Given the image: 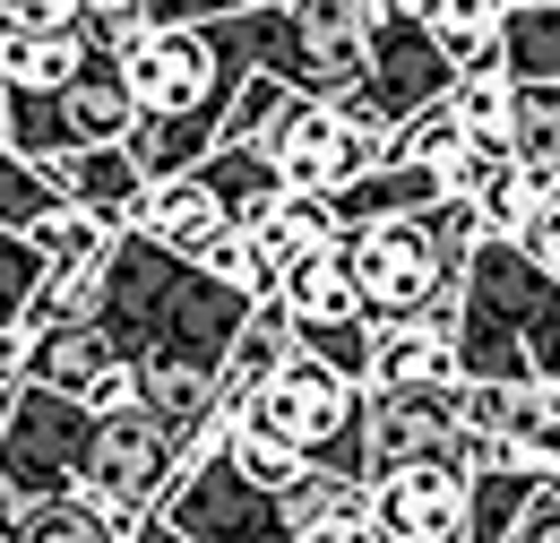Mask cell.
<instances>
[{
	"label": "cell",
	"instance_id": "obj_13",
	"mask_svg": "<svg viewBox=\"0 0 560 543\" xmlns=\"http://www.w3.org/2000/svg\"><path fill=\"white\" fill-rule=\"evenodd\" d=\"M362 458L406 466V458H475V431L457 414V380H422V389H371L362 397Z\"/></svg>",
	"mask_w": 560,
	"mask_h": 543
},
{
	"label": "cell",
	"instance_id": "obj_5",
	"mask_svg": "<svg viewBox=\"0 0 560 543\" xmlns=\"http://www.w3.org/2000/svg\"><path fill=\"white\" fill-rule=\"evenodd\" d=\"M397 0H284V9H233V35L250 69H277L293 95H353L371 61V18Z\"/></svg>",
	"mask_w": 560,
	"mask_h": 543
},
{
	"label": "cell",
	"instance_id": "obj_33",
	"mask_svg": "<svg viewBox=\"0 0 560 543\" xmlns=\"http://www.w3.org/2000/svg\"><path fill=\"white\" fill-rule=\"evenodd\" d=\"M293 345L319 354V362H337V371H353V380L371 371V320H362V311H353V320H302Z\"/></svg>",
	"mask_w": 560,
	"mask_h": 543
},
{
	"label": "cell",
	"instance_id": "obj_21",
	"mask_svg": "<svg viewBox=\"0 0 560 543\" xmlns=\"http://www.w3.org/2000/svg\"><path fill=\"white\" fill-rule=\"evenodd\" d=\"M448 190L431 164H415V155H388L380 147V164H362L346 190H328L337 199V224H371V216H406V207H431Z\"/></svg>",
	"mask_w": 560,
	"mask_h": 543
},
{
	"label": "cell",
	"instance_id": "obj_25",
	"mask_svg": "<svg viewBox=\"0 0 560 543\" xmlns=\"http://www.w3.org/2000/svg\"><path fill=\"white\" fill-rule=\"evenodd\" d=\"M509 155L560 182V78H509Z\"/></svg>",
	"mask_w": 560,
	"mask_h": 543
},
{
	"label": "cell",
	"instance_id": "obj_6",
	"mask_svg": "<svg viewBox=\"0 0 560 543\" xmlns=\"http://www.w3.org/2000/svg\"><path fill=\"white\" fill-rule=\"evenodd\" d=\"M130 543H293V535H284L277 492L250 483L233 466V449L215 440V449H199V458L173 475V492L139 518Z\"/></svg>",
	"mask_w": 560,
	"mask_h": 543
},
{
	"label": "cell",
	"instance_id": "obj_16",
	"mask_svg": "<svg viewBox=\"0 0 560 543\" xmlns=\"http://www.w3.org/2000/svg\"><path fill=\"white\" fill-rule=\"evenodd\" d=\"M284 535L293 543H371V475L353 466H302L293 483H277Z\"/></svg>",
	"mask_w": 560,
	"mask_h": 543
},
{
	"label": "cell",
	"instance_id": "obj_4",
	"mask_svg": "<svg viewBox=\"0 0 560 543\" xmlns=\"http://www.w3.org/2000/svg\"><path fill=\"white\" fill-rule=\"evenodd\" d=\"M457 380H552L560 371V268L517 242L483 233L466 251V293H457Z\"/></svg>",
	"mask_w": 560,
	"mask_h": 543
},
{
	"label": "cell",
	"instance_id": "obj_31",
	"mask_svg": "<svg viewBox=\"0 0 560 543\" xmlns=\"http://www.w3.org/2000/svg\"><path fill=\"white\" fill-rule=\"evenodd\" d=\"M284 104H293V86H284L277 69H250V78L233 86V104H224V130H215V138H250V147H268V130H277Z\"/></svg>",
	"mask_w": 560,
	"mask_h": 543
},
{
	"label": "cell",
	"instance_id": "obj_3",
	"mask_svg": "<svg viewBox=\"0 0 560 543\" xmlns=\"http://www.w3.org/2000/svg\"><path fill=\"white\" fill-rule=\"evenodd\" d=\"M475 242H483L475 190H440L431 207H406V216L337 224V259H346L362 311L371 320H431V328H457Z\"/></svg>",
	"mask_w": 560,
	"mask_h": 543
},
{
	"label": "cell",
	"instance_id": "obj_2",
	"mask_svg": "<svg viewBox=\"0 0 560 543\" xmlns=\"http://www.w3.org/2000/svg\"><path fill=\"white\" fill-rule=\"evenodd\" d=\"M250 78V53L233 35V18H199V26H139L121 44V86L139 104L130 122V155L147 173H182L199 164L224 130L233 86Z\"/></svg>",
	"mask_w": 560,
	"mask_h": 543
},
{
	"label": "cell",
	"instance_id": "obj_24",
	"mask_svg": "<svg viewBox=\"0 0 560 543\" xmlns=\"http://www.w3.org/2000/svg\"><path fill=\"white\" fill-rule=\"evenodd\" d=\"M415 18L440 35V53L457 69H500V26H509V0H415Z\"/></svg>",
	"mask_w": 560,
	"mask_h": 543
},
{
	"label": "cell",
	"instance_id": "obj_10",
	"mask_svg": "<svg viewBox=\"0 0 560 543\" xmlns=\"http://www.w3.org/2000/svg\"><path fill=\"white\" fill-rule=\"evenodd\" d=\"M380 147H388V130L362 122L346 95H293L277 113V130H268L277 173L302 182V190H346L362 164H380Z\"/></svg>",
	"mask_w": 560,
	"mask_h": 543
},
{
	"label": "cell",
	"instance_id": "obj_11",
	"mask_svg": "<svg viewBox=\"0 0 560 543\" xmlns=\"http://www.w3.org/2000/svg\"><path fill=\"white\" fill-rule=\"evenodd\" d=\"M86 431H95V406H86V397H61V389H44V380H18L9 423H0V475H18L35 500L61 492V483H78Z\"/></svg>",
	"mask_w": 560,
	"mask_h": 543
},
{
	"label": "cell",
	"instance_id": "obj_26",
	"mask_svg": "<svg viewBox=\"0 0 560 543\" xmlns=\"http://www.w3.org/2000/svg\"><path fill=\"white\" fill-rule=\"evenodd\" d=\"M26 543H130V518L104 509L86 483H61L26 509Z\"/></svg>",
	"mask_w": 560,
	"mask_h": 543
},
{
	"label": "cell",
	"instance_id": "obj_14",
	"mask_svg": "<svg viewBox=\"0 0 560 543\" xmlns=\"http://www.w3.org/2000/svg\"><path fill=\"white\" fill-rule=\"evenodd\" d=\"M26 380H44V389H61V397H86V406H130V389H139V362L121 354V337L95 320V311H78V320H44L35 345H26Z\"/></svg>",
	"mask_w": 560,
	"mask_h": 543
},
{
	"label": "cell",
	"instance_id": "obj_27",
	"mask_svg": "<svg viewBox=\"0 0 560 543\" xmlns=\"http://www.w3.org/2000/svg\"><path fill=\"white\" fill-rule=\"evenodd\" d=\"M113 216H95V207H78V199H52L35 224H26V242L44 251V268H95L104 251H113Z\"/></svg>",
	"mask_w": 560,
	"mask_h": 543
},
{
	"label": "cell",
	"instance_id": "obj_32",
	"mask_svg": "<svg viewBox=\"0 0 560 543\" xmlns=\"http://www.w3.org/2000/svg\"><path fill=\"white\" fill-rule=\"evenodd\" d=\"M199 268L224 276V285H242V293H277V268L259 259V242H250V224H242V216H233L224 233H208V242H199Z\"/></svg>",
	"mask_w": 560,
	"mask_h": 543
},
{
	"label": "cell",
	"instance_id": "obj_36",
	"mask_svg": "<svg viewBox=\"0 0 560 543\" xmlns=\"http://www.w3.org/2000/svg\"><path fill=\"white\" fill-rule=\"evenodd\" d=\"M509 543H560V492H552V483H535V492H526V509H517Z\"/></svg>",
	"mask_w": 560,
	"mask_h": 543
},
{
	"label": "cell",
	"instance_id": "obj_38",
	"mask_svg": "<svg viewBox=\"0 0 560 543\" xmlns=\"http://www.w3.org/2000/svg\"><path fill=\"white\" fill-rule=\"evenodd\" d=\"M26 509H35V492L18 475H0V543H26Z\"/></svg>",
	"mask_w": 560,
	"mask_h": 543
},
{
	"label": "cell",
	"instance_id": "obj_40",
	"mask_svg": "<svg viewBox=\"0 0 560 543\" xmlns=\"http://www.w3.org/2000/svg\"><path fill=\"white\" fill-rule=\"evenodd\" d=\"M259 9H284V0H259Z\"/></svg>",
	"mask_w": 560,
	"mask_h": 543
},
{
	"label": "cell",
	"instance_id": "obj_35",
	"mask_svg": "<svg viewBox=\"0 0 560 543\" xmlns=\"http://www.w3.org/2000/svg\"><path fill=\"white\" fill-rule=\"evenodd\" d=\"M70 9L86 18V35H95L104 53H121V44L147 26V0H70Z\"/></svg>",
	"mask_w": 560,
	"mask_h": 543
},
{
	"label": "cell",
	"instance_id": "obj_18",
	"mask_svg": "<svg viewBox=\"0 0 560 543\" xmlns=\"http://www.w3.org/2000/svg\"><path fill=\"white\" fill-rule=\"evenodd\" d=\"M44 173H52V190L78 207H95V216H113V224H130V207L147 190V164L130 155V138H95V147H61V155H44Z\"/></svg>",
	"mask_w": 560,
	"mask_h": 543
},
{
	"label": "cell",
	"instance_id": "obj_34",
	"mask_svg": "<svg viewBox=\"0 0 560 543\" xmlns=\"http://www.w3.org/2000/svg\"><path fill=\"white\" fill-rule=\"evenodd\" d=\"M35 276H44V251H35L18 224H0V320H26V302H35Z\"/></svg>",
	"mask_w": 560,
	"mask_h": 543
},
{
	"label": "cell",
	"instance_id": "obj_42",
	"mask_svg": "<svg viewBox=\"0 0 560 543\" xmlns=\"http://www.w3.org/2000/svg\"><path fill=\"white\" fill-rule=\"evenodd\" d=\"M406 9H415V0H406Z\"/></svg>",
	"mask_w": 560,
	"mask_h": 543
},
{
	"label": "cell",
	"instance_id": "obj_23",
	"mask_svg": "<svg viewBox=\"0 0 560 543\" xmlns=\"http://www.w3.org/2000/svg\"><path fill=\"white\" fill-rule=\"evenodd\" d=\"M284 354H293V311H284L277 293H259L250 311H242V328L224 345V362H215V380H224V397H242V389H259L268 371H277Z\"/></svg>",
	"mask_w": 560,
	"mask_h": 543
},
{
	"label": "cell",
	"instance_id": "obj_12",
	"mask_svg": "<svg viewBox=\"0 0 560 543\" xmlns=\"http://www.w3.org/2000/svg\"><path fill=\"white\" fill-rule=\"evenodd\" d=\"M466 458H406L371 475V543H466Z\"/></svg>",
	"mask_w": 560,
	"mask_h": 543
},
{
	"label": "cell",
	"instance_id": "obj_20",
	"mask_svg": "<svg viewBox=\"0 0 560 543\" xmlns=\"http://www.w3.org/2000/svg\"><path fill=\"white\" fill-rule=\"evenodd\" d=\"M242 224H250L259 259H268V268H284V259H302V251L337 242V199H328V190H302V182H284L277 199H268V207H250Z\"/></svg>",
	"mask_w": 560,
	"mask_h": 543
},
{
	"label": "cell",
	"instance_id": "obj_29",
	"mask_svg": "<svg viewBox=\"0 0 560 543\" xmlns=\"http://www.w3.org/2000/svg\"><path fill=\"white\" fill-rule=\"evenodd\" d=\"M224 449H233V466H242V475H250V483H268V492H277V483H293L302 466H311V458H302V449L284 440L277 423H259V414L242 406V397H233V423H224Z\"/></svg>",
	"mask_w": 560,
	"mask_h": 543
},
{
	"label": "cell",
	"instance_id": "obj_8",
	"mask_svg": "<svg viewBox=\"0 0 560 543\" xmlns=\"http://www.w3.org/2000/svg\"><path fill=\"white\" fill-rule=\"evenodd\" d=\"M190 466V449H182V431H164L155 414L130 397V406H104L95 414V431H86V458H78V483L104 500V509H121L130 518V535H139V518L173 492V475Z\"/></svg>",
	"mask_w": 560,
	"mask_h": 543
},
{
	"label": "cell",
	"instance_id": "obj_17",
	"mask_svg": "<svg viewBox=\"0 0 560 543\" xmlns=\"http://www.w3.org/2000/svg\"><path fill=\"white\" fill-rule=\"evenodd\" d=\"M130 224L199 259V242L233 224V207H224V190H215L199 164H182V173H147V190H139V207H130Z\"/></svg>",
	"mask_w": 560,
	"mask_h": 543
},
{
	"label": "cell",
	"instance_id": "obj_41",
	"mask_svg": "<svg viewBox=\"0 0 560 543\" xmlns=\"http://www.w3.org/2000/svg\"><path fill=\"white\" fill-rule=\"evenodd\" d=\"M509 9H526V0H509Z\"/></svg>",
	"mask_w": 560,
	"mask_h": 543
},
{
	"label": "cell",
	"instance_id": "obj_19",
	"mask_svg": "<svg viewBox=\"0 0 560 543\" xmlns=\"http://www.w3.org/2000/svg\"><path fill=\"white\" fill-rule=\"evenodd\" d=\"M422 380H457V337L431 320H371L362 389H422Z\"/></svg>",
	"mask_w": 560,
	"mask_h": 543
},
{
	"label": "cell",
	"instance_id": "obj_15",
	"mask_svg": "<svg viewBox=\"0 0 560 543\" xmlns=\"http://www.w3.org/2000/svg\"><path fill=\"white\" fill-rule=\"evenodd\" d=\"M95 61H121V53H104L78 9L70 18H35V26H0V86L9 95H61Z\"/></svg>",
	"mask_w": 560,
	"mask_h": 543
},
{
	"label": "cell",
	"instance_id": "obj_1",
	"mask_svg": "<svg viewBox=\"0 0 560 543\" xmlns=\"http://www.w3.org/2000/svg\"><path fill=\"white\" fill-rule=\"evenodd\" d=\"M250 302H259V293L208 276L190 251L155 242V233H139V224H121L113 251H104V268H95V320L121 337L130 362H147V354H182V362H208V371H215Z\"/></svg>",
	"mask_w": 560,
	"mask_h": 543
},
{
	"label": "cell",
	"instance_id": "obj_37",
	"mask_svg": "<svg viewBox=\"0 0 560 543\" xmlns=\"http://www.w3.org/2000/svg\"><path fill=\"white\" fill-rule=\"evenodd\" d=\"M250 0H147V26H199V18H233Z\"/></svg>",
	"mask_w": 560,
	"mask_h": 543
},
{
	"label": "cell",
	"instance_id": "obj_30",
	"mask_svg": "<svg viewBox=\"0 0 560 543\" xmlns=\"http://www.w3.org/2000/svg\"><path fill=\"white\" fill-rule=\"evenodd\" d=\"M500 69L509 78H560V0H526L500 26Z\"/></svg>",
	"mask_w": 560,
	"mask_h": 543
},
{
	"label": "cell",
	"instance_id": "obj_28",
	"mask_svg": "<svg viewBox=\"0 0 560 543\" xmlns=\"http://www.w3.org/2000/svg\"><path fill=\"white\" fill-rule=\"evenodd\" d=\"M560 182H544V173H526L517 155H500L483 182H475V216H483V233H517L526 242V224L544 216V199H552Z\"/></svg>",
	"mask_w": 560,
	"mask_h": 543
},
{
	"label": "cell",
	"instance_id": "obj_39",
	"mask_svg": "<svg viewBox=\"0 0 560 543\" xmlns=\"http://www.w3.org/2000/svg\"><path fill=\"white\" fill-rule=\"evenodd\" d=\"M544 259H552V268H560V233H552V242H544Z\"/></svg>",
	"mask_w": 560,
	"mask_h": 543
},
{
	"label": "cell",
	"instance_id": "obj_22",
	"mask_svg": "<svg viewBox=\"0 0 560 543\" xmlns=\"http://www.w3.org/2000/svg\"><path fill=\"white\" fill-rule=\"evenodd\" d=\"M277 302L293 311V328H302V320H353V311H362V293H353L337 242H319V251L284 259V268H277ZM362 320H371V311H362Z\"/></svg>",
	"mask_w": 560,
	"mask_h": 543
},
{
	"label": "cell",
	"instance_id": "obj_7",
	"mask_svg": "<svg viewBox=\"0 0 560 543\" xmlns=\"http://www.w3.org/2000/svg\"><path fill=\"white\" fill-rule=\"evenodd\" d=\"M362 380L337 371V362H319V354H284L277 371L259 380V389H242V406L259 414V423H277L284 440L302 449V458H319V466H353V475H371V458H362Z\"/></svg>",
	"mask_w": 560,
	"mask_h": 543
},
{
	"label": "cell",
	"instance_id": "obj_9",
	"mask_svg": "<svg viewBox=\"0 0 560 543\" xmlns=\"http://www.w3.org/2000/svg\"><path fill=\"white\" fill-rule=\"evenodd\" d=\"M448 78H457V61L440 53V35H431L415 9L397 0V9H380V18H371V61H362V78H353L346 104L362 113V122L397 130L406 113H422V104H440V95H448Z\"/></svg>",
	"mask_w": 560,
	"mask_h": 543
}]
</instances>
